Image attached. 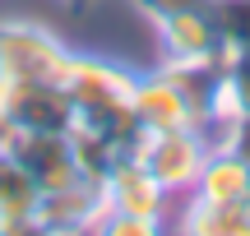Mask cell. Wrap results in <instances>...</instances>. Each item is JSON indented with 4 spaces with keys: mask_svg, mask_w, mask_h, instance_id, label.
Here are the masks:
<instances>
[{
    "mask_svg": "<svg viewBox=\"0 0 250 236\" xmlns=\"http://www.w3.org/2000/svg\"><path fill=\"white\" fill-rule=\"evenodd\" d=\"M134 79H139L134 70L107 60V56H88V51H74L70 79H65V93L79 111V125L107 135L125 157H134V144L144 135L134 125Z\"/></svg>",
    "mask_w": 250,
    "mask_h": 236,
    "instance_id": "cell-1",
    "label": "cell"
},
{
    "mask_svg": "<svg viewBox=\"0 0 250 236\" xmlns=\"http://www.w3.org/2000/svg\"><path fill=\"white\" fill-rule=\"evenodd\" d=\"M74 51L42 23L0 19V88L9 83H65Z\"/></svg>",
    "mask_w": 250,
    "mask_h": 236,
    "instance_id": "cell-2",
    "label": "cell"
},
{
    "mask_svg": "<svg viewBox=\"0 0 250 236\" xmlns=\"http://www.w3.org/2000/svg\"><path fill=\"white\" fill-rule=\"evenodd\" d=\"M208 139L199 130H162V135H139L134 157L158 176V185L167 195H190L199 181V167L208 157Z\"/></svg>",
    "mask_w": 250,
    "mask_h": 236,
    "instance_id": "cell-3",
    "label": "cell"
},
{
    "mask_svg": "<svg viewBox=\"0 0 250 236\" xmlns=\"http://www.w3.org/2000/svg\"><path fill=\"white\" fill-rule=\"evenodd\" d=\"M0 111L19 125V135H70L79 125L65 83H9L0 88Z\"/></svg>",
    "mask_w": 250,
    "mask_h": 236,
    "instance_id": "cell-4",
    "label": "cell"
},
{
    "mask_svg": "<svg viewBox=\"0 0 250 236\" xmlns=\"http://www.w3.org/2000/svg\"><path fill=\"white\" fill-rule=\"evenodd\" d=\"M134 125L144 135H162V130H199L204 135V116L190 102V93L162 70H148L134 79Z\"/></svg>",
    "mask_w": 250,
    "mask_h": 236,
    "instance_id": "cell-5",
    "label": "cell"
},
{
    "mask_svg": "<svg viewBox=\"0 0 250 236\" xmlns=\"http://www.w3.org/2000/svg\"><path fill=\"white\" fill-rule=\"evenodd\" d=\"M153 28H158V46L167 60H227V46L218 37L208 5L171 9V14L153 19Z\"/></svg>",
    "mask_w": 250,
    "mask_h": 236,
    "instance_id": "cell-6",
    "label": "cell"
},
{
    "mask_svg": "<svg viewBox=\"0 0 250 236\" xmlns=\"http://www.w3.org/2000/svg\"><path fill=\"white\" fill-rule=\"evenodd\" d=\"M102 213H107V199H102V181L93 176H79L61 190H42V204H37V222L56 236H88Z\"/></svg>",
    "mask_w": 250,
    "mask_h": 236,
    "instance_id": "cell-7",
    "label": "cell"
},
{
    "mask_svg": "<svg viewBox=\"0 0 250 236\" xmlns=\"http://www.w3.org/2000/svg\"><path fill=\"white\" fill-rule=\"evenodd\" d=\"M102 199L116 213H139V218H162V222H167V209H171V195L158 185V176L139 157H121L102 176Z\"/></svg>",
    "mask_w": 250,
    "mask_h": 236,
    "instance_id": "cell-8",
    "label": "cell"
},
{
    "mask_svg": "<svg viewBox=\"0 0 250 236\" xmlns=\"http://www.w3.org/2000/svg\"><path fill=\"white\" fill-rule=\"evenodd\" d=\"M9 157H14L42 190H61V185H70V181L83 176L70 135H19L14 148H9Z\"/></svg>",
    "mask_w": 250,
    "mask_h": 236,
    "instance_id": "cell-9",
    "label": "cell"
},
{
    "mask_svg": "<svg viewBox=\"0 0 250 236\" xmlns=\"http://www.w3.org/2000/svg\"><path fill=\"white\" fill-rule=\"evenodd\" d=\"M195 199L208 204H250V157L236 153L232 144H218L208 148L204 167H199V181H195Z\"/></svg>",
    "mask_w": 250,
    "mask_h": 236,
    "instance_id": "cell-10",
    "label": "cell"
},
{
    "mask_svg": "<svg viewBox=\"0 0 250 236\" xmlns=\"http://www.w3.org/2000/svg\"><path fill=\"white\" fill-rule=\"evenodd\" d=\"M176 236H250V204H208L190 195L176 218Z\"/></svg>",
    "mask_w": 250,
    "mask_h": 236,
    "instance_id": "cell-11",
    "label": "cell"
},
{
    "mask_svg": "<svg viewBox=\"0 0 250 236\" xmlns=\"http://www.w3.org/2000/svg\"><path fill=\"white\" fill-rule=\"evenodd\" d=\"M227 56H250V0H208Z\"/></svg>",
    "mask_w": 250,
    "mask_h": 236,
    "instance_id": "cell-12",
    "label": "cell"
},
{
    "mask_svg": "<svg viewBox=\"0 0 250 236\" xmlns=\"http://www.w3.org/2000/svg\"><path fill=\"white\" fill-rule=\"evenodd\" d=\"M88 236H171V232H167V222H162V218H139V213L107 209Z\"/></svg>",
    "mask_w": 250,
    "mask_h": 236,
    "instance_id": "cell-13",
    "label": "cell"
},
{
    "mask_svg": "<svg viewBox=\"0 0 250 236\" xmlns=\"http://www.w3.org/2000/svg\"><path fill=\"white\" fill-rule=\"evenodd\" d=\"M70 5H83V0H70Z\"/></svg>",
    "mask_w": 250,
    "mask_h": 236,
    "instance_id": "cell-14",
    "label": "cell"
}]
</instances>
